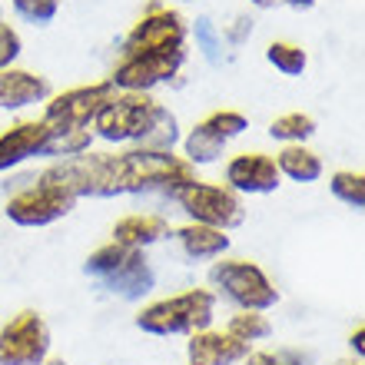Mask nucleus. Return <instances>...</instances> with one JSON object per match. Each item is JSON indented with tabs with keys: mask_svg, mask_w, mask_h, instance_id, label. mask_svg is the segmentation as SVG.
Listing matches in <instances>:
<instances>
[{
	"mask_svg": "<svg viewBox=\"0 0 365 365\" xmlns=\"http://www.w3.org/2000/svg\"><path fill=\"white\" fill-rule=\"evenodd\" d=\"M173 236V222L166 220L163 212H153V210H140V212H126L120 220L113 222L110 230V240L126 246V250H153L160 246L163 240Z\"/></svg>",
	"mask_w": 365,
	"mask_h": 365,
	"instance_id": "nucleus-13",
	"label": "nucleus"
},
{
	"mask_svg": "<svg viewBox=\"0 0 365 365\" xmlns=\"http://www.w3.org/2000/svg\"><path fill=\"white\" fill-rule=\"evenodd\" d=\"M93 130L90 126H50L43 160H70V156L90 153L93 150Z\"/></svg>",
	"mask_w": 365,
	"mask_h": 365,
	"instance_id": "nucleus-19",
	"label": "nucleus"
},
{
	"mask_svg": "<svg viewBox=\"0 0 365 365\" xmlns=\"http://www.w3.org/2000/svg\"><path fill=\"white\" fill-rule=\"evenodd\" d=\"M173 202L186 212V222H202V226H216L222 232L240 230L246 222V202L242 196L212 180H196L182 186L173 196Z\"/></svg>",
	"mask_w": 365,
	"mask_h": 365,
	"instance_id": "nucleus-4",
	"label": "nucleus"
},
{
	"mask_svg": "<svg viewBox=\"0 0 365 365\" xmlns=\"http://www.w3.org/2000/svg\"><path fill=\"white\" fill-rule=\"evenodd\" d=\"M173 240L180 246L182 259L190 262H216L222 256H230L232 236L216 230V226H202V222H182L173 230Z\"/></svg>",
	"mask_w": 365,
	"mask_h": 365,
	"instance_id": "nucleus-15",
	"label": "nucleus"
},
{
	"mask_svg": "<svg viewBox=\"0 0 365 365\" xmlns=\"http://www.w3.org/2000/svg\"><path fill=\"white\" fill-rule=\"evenodd\" d=\"M20 57H24V37L10 20L0 17V70L17 67Z\"/></svg>",
	"mask_w": 365,
	"mask_h": 365,
	"instance_id": "nucleus-27",
	"label": "nucleus"
},
{
	"mask_svg": "<svg viewBox=\"0 0 365 365\" xmlns=\"http://www.w3.org/2000/svg\"><path fill=\"white\" fill-rule=\"evenodd\" d=\"M50 136V123L40 116H24L0 130V173H14L20 166L43 160V146Z\"/></svg>",
	"mask_w": 365,
	"mask_h": 365,
	"instance_id": "nucleus-11",
	"label": "nucleus"
},
{
	"mask_svg": "<svg viewBox=\"0 0 365 365\" xmlns=\"http://www.w3.org/2000/svg\"><path fill=\"white\" fill-rule=\"evenodd\" d=\"M50 93H53L50 80L37 70H0V113H27L34 106L47 103Z\"/></svg>",
	"mask_w": 365,
	"mask_h": 365,
	"instance_id": "nucleus-12",
	"label": "nucleus"
},
{
	"mask_svg": "<svg viewBox=\"0 0 365 365\" xmlns=\"http://www.w3.org/2000/svg\"><path fill=\"white\" fill-rule=\"evenodd\" d=\"M272 160H276L279 176H282V180H289V182H299V186L319 182V180H322V173H326L322 156H319L309 143L279 146V153L272 156Z\"/></svg>",
	"mask_w": 365,
	"mask_h": 365,
	"instance_id": "nucleus-18",
	"label": "nucleus"
},
{
	"mask_svg": "<svg viewBox=\"0 0 365 365\" xmlns=\"http://www.w3.org/2000/svg\"><path fill=\"white\" fill-rule=\"evenodd\" d=\"M210 289L216 299H226L232 309L272 312L279 306V289L259 262L246 256H222L210 266Z\"/></svg>",
	"mask_w": 365,
	"mask_h": 365,
	"instance_id": "nucleus-2",
	"label": "nucleus"
},
{
	"mask_svg": "<svg viewBox=\"0 0 365 365\" xmlns=\"http://www.w3.org/2000/svg\"><path fill=\"white\" fill-rule=\"evenodd\" d=\"M222 329L250 349H256L259 342L272 339V319L266 316V312H250V309H236V312L226 319V326Z\"/></svg>",
	"mask_w": 365,
	"mask_h": 365,
	"instance_id": "nucleus-21",
	"label": "nucleus"
},
{
	"mask_svg": "<svg viewBox=\"0 0 365 365\" xmlns=\"http://www.w3.org/2000/svg\"><path fill=\"white\" fill-rule=\"evenodd\" d=\"M50 346L53 336L37 309H20L0 326V365H43Z\"/></svg>",
	"mask_w": 365,
	"mask_h": 365,
	"instance_id": "nucleus-7",
	"label": "nucleus"
},
{
	"mask_svg": "<svg viewBox=\"0 0 365 365\" xmlns=\"http://www.w3.org/2000/svg\"><path fill=\"white\" fill-rule=\"evenodd\" d=\"M216 309H220V299H216V292L210 286H192L182 289V292H173V296L143 302L136 309L133 326L143 336H156V339L192 336V332L216 326Z\"/></svg>",
	"mask_w": 365,
	"mask_h": 365,
	"instance_id": "nucleus-1",
	"label": "nucleus"
},
{
	"mask_svg": "<svg viewBox=\"0 0 365 365\" xmlns=\"http://www.w3.org/2000/svg\"><path fill=\"white\" fill-rule=\"evenodd\" d=\"M352 365H362V362H352Z\"/></svg>",
	"mask_w": 365,
	"mask_h": 365,
	"instance_id": "nucleus-32",
	"label": "nucleus"
},
{
	"mask_svg": "<svg viewBox=\"0 0 365 365\" xmlns=\"http://www.w3.org/2000/svg\"><path fill=\"white\" fill-rule=\"evenodd\" d=\"M160 100L153 93H120L110 100V103L100 110V116L93 120V140L106 146H140L143 143L146 130L153 126L156 113H160Z\"/></svg>",
	"mask_w": 365,
	"mask_h": 365,
	"instance_id": "nucleus-3",
	"label": "nucleus"
},
{
	"mask_svg": "<svg viewBox=\"0 0 365 365\" xmlns=\"http://www.w3.org/2000/svg\"><path fill=\"white\" fill-rule=\"evenodd\" d=\"M190 40V24L176 7L150 0L143 17L136 20L123 37L120 53H146V50H180Z\"/></svg>",
	"mask_w": 365,
	"mask_h": 365,
	"instance_id": "nucleus-8",
	"label": "nucleus"
},
{
	"mask_svg": "<svg viewBox=\"0 0 365 365\" xmlns=\"http://www.w3.org/2000/svg\"><path fill=\"white\" fill-rule=\"evenodd\" d=\"M180 150H182V160L190 166H196V170H202V166H216L222 163V156H226V150H230V143L222 140L212 126H206V120H196V123L182 133L180 140Z\"/></svg>",
	"mask_w": 365,
	"mask_h": 365,
	"instance_id": "nucleus-17",
	"label": "nucleus"
},
{
	"mask_svg": "<svg viewBox=\"0 0 365 365\" xmlns=\"http://www.w3.org/2000/svg\"><path fill=\"white\" fill-rule=\"evenodd\" d=\"M266 63L282 77H302L309 67V53L296 40H272L266 47Z\"/></svg>",
	"mask_w": 365,
	"mask_h": 365,
	"instance_id": "nucleus-22",
	"label": "nucleus"
},
{
	"mask_svg": "<svg viewBox=\"0 0 365 365\" xmlns=\"http://www.w3.org/2000/svg\"><path fill=\"white\" fill-rule=\"evenodd\" d=\"M186 362L190 365H240L250 346H242L240 339H232L226 329H202L186 336Z\"/></svg>",
	"mask_w": 365,
	"mask_h": 365,
	"instance_id": "nucleus-14",
	"label": "nucleus"
},
{
	"mask_svg": "<svg viewBox=\"0 0 365 365\" xmlns=\"http://www.w3.org/2000/svg\"><path fill=\"white\" fill-rule=\"evenodd\" d=\"M259 10H276V7H292V10H309L316 0H250Z\"/></svg>",
	"mask_w": 365,
	"mask_h": 365,
	"instance_id": "nucleus-29",
	"label": "nucleus"
},
{
	"mask_svg": "<svg viewBox=\"0 0 365 365\" xmlns=\"http://www.w3.org/2000/svg\"><path fill=\"white\" fill-rule=\"evenodd\" d=\"M186 47L180 50H146V53H120L110 70V83L120 93H153L163 83H173L186 67Z\"/></svg>",
	"mask_w": 365,
	"mask_h": 365,
	"instance_id": "nucleus-5",
	"label": "nucleus"
},
{
	"mask_svg": "<svg viewBox=\"0 0 365 365\" xmlns=\"http://www.w3.org/2000/svg\"><path fill=\"white\" fill-rule=\"evenodd\" d=\"M329 192L349 210H365V176L359 170H336L329 176Z\"/></svg>",
	"mask_w": 365,
	"mask_h": 365,
	"instance_id": "nucleus-23",
	"label": "nucleus"
},
{
	"mask_svg": "<svg viewBox=\"0 0 365 365\" xmlns=\"http://www.w3.org/2000/svg\"><path fill=\"white\" fill-rule=\"evenodd\" d=\"M202 120H206V126H212L226 143L240 140V136L250 130V116L240 113V110H230V106H226V110H212V113H206Z\"/></svg>",
	"mask_w": 365,
	"mask_h": 365,
	"instance_id": "nucleus-26",
	"label": "nucleus"
},
{
	"mask_svg": "<svg viewBox=\"0 0 365 365\" xmlns=\"http://www.w3.org/2000/svg\"><path fill=\"white\" fill-rule=\"evenodd\" d=\"M43 365H67V362H63V359H50L47 356V362H43Z\"/></svg>",
	"mask_w": 365,
	"mask_h": 365,
	"instance_id": "nucleus-31",
	"label": "nucleus"
},
{
	"mask_svg": "<svg viewBox=\"0 0 365 365\" xmlns=\"http://www.w3.org/2000/svg\"><path fill=\"white\" fill-rule=\"evenodd\" d=\"M116 96L110 80H93V83H80V87L50 93V100L40 106V120L50 126H93L110 100Z\"/></svg>",
	"mask_w": 365,
	"mask_h": 365,
	"instance_id": "nucleus-9",
	"label": "nucleus"
},
{
	"mask_svg": "<svg viewBox=\"0 0 365 365\" xmlns=\"http://www.w3.org/2000/svg\"><path fill=\"white\" fill-rule=\"evenodd\" d=\"M240 365H312V352L296 346H276V349H250Z\"/></svg>",
	"mask_w": 365,
	"mask_h": 365,
	"instance_id": "nucleus-24",
	"label": "nucleus"
},
{
	"mask_svg": "<svg viewBox=\"0 0 365 365\" xmlns=\"http://www.w3.org/2000/svg\"><path fill=\"white\" fill-rule=\"evenodd\" d=\"M192 34H196V47L202 50V57L210 60V63H216V60L222 57V34L216 30V24H212L210 17H200L196 27H192Z\"/></svg>",
	"mask_w": 365,
	"mask_h": 365,
	"instance_id": "nucleus-28",
	"label": "nucleus"
},
{
	"mask_svg": "<svg viewBox=\"0 0 365 365\" xmlns=\"http://www.w3.org/2000/svg\"><path fill=\"white\" fill-rule=\"evenodd\" d=\"M319 133L316 116L302 113V110H289V113H279L269 123V140H276L279 146H292V143H309L312 136Z\"/></svg>",
	"mask_w": 365,
	"mask_h": 365,
	"instance_id": "nucleus-20",
	"label": "nucleus"
},
{
	"mask_svg": "<svg viewBox=\"0 0 365 365\" xmlns=\"http://www.w3.org/2000/svg\"><path fill=\"white\" fill-rule=\"evenodd\" d=\"M10 10L17 14L24 24L34 27H47L60 14V0H10Z\"/></svg>",
	"mask_w": 365,
	"mask_h": 365,
	"instance_id": "nucleus-25",
	"label": "nucleus"
},
{
	"mask_svg": "<svg viewBox=\"0 0 365 365\" xmlns=\"http://www.w3.org/2000/svg\"><path fill=\"white\" fill-rule=\"evenodd\" d=\"M77 202L80 200L73 192L60 190L53 182L34 180L24 190L10 192L7 202H4V216L20 230H43V226H53L57 220L70 216Z\"/></svg>",
	"mask_w": 365,
	"mask_h": 365,
	"instance_id": "nucleus-6",
	"label": "nucleus"
},
{
	"mask_svg": "<svg viewBox=\"0 0 365 365\" xmlns=\"http://www.w3.org/2000/svg\"><path fill=\"white\" fill-rule=\"evenodd\" d=\"M222 186H230L236 196H269L282 186V176L276 170L272 153L262 150H240L226 156L222 163Z\"/></svg>",
	"mask_w": 365,
	"mask_h": 365,
	"instance_id": "nucleus-10",
	"label": "nucleus"
},
{
	"mask_svg": "<svg viewBox=\"0 0 365 365\" xmlns=\"http://www.w3.org/2000/svg\"><path fill=\"white\" fill-rule=\"evenodd\" d=\"M96 286L116 299L140 302V299H146L156 289V272H153V266H150V259H146V252L133 250V256H130L120 269L110 272V276H106L103 282H96Z\"/></svg>",
	"mask_w": 365,
	"mask_h": 365,
	"instance_id": "nucleus-16",
	"label": "nucleus"
},
{
	"mask_svg": "<svg viewBox=\"0 0 365 365\" xmlns=\"http://www.w3.org/2000/svg\"><path fill=\"white\" fill-rule=\"evenodd\" d=\"M362 339H365V329L356 326V329H352V336H349V349H352L359 359H362Z\"/></svg>",
	"mask_w": 365,
	"mask_h": 365,
	"instance_id": "nucleus-30",
	"label": "nucleus"
}]
</instances>
